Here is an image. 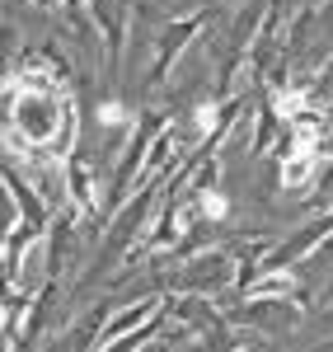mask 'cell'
Here are the masks:
<instances>
[{
	"instance_id": "obj_1",
	"label": "cell",
	"mask_w": 333,
	"mask_h": 352,
	"mask_svg": "<svg viewBox=\"0 0 333 352\" xmlns=\"http://www.w3.org/2000/svg\"><path fill=\"white\" fill-rule=\"evenodd\" d=\"M310 174H314V141H301L296 155L282 160V184H286V188H301Z\"/></svg>"
},
{
	"instance_id": "obj_3",
	"label": "cell",
	"mask_w": 333,
	"mask_h": 352,
	"mask_svg": "<svg viewBox=\"0 0 333 352\" xmlns=\"http://www.w3.org/2000/svg\"><path fill=\"white\" fill-rule=\"evenodd\" d=\"M216 118H221V113H216V104H202V109H197V132H211V127H216Z\"/></svg>"
},
{
	"instance_id": "obj_5",
	"label": "cell",
	"mask_w": 333,
	"mask_h": 352,
	"mask_svg": "<svg viewBox=\"0 0 333 352\" xmlns=\"http://www.w3.org/2000/svg\"><path fill=\"white\" fill-rule=\"evenodd\" d=\"M47 5H56V0H47Z\"/></svg>"
},
{
	"instance_id": "obj_4",
	"label": "cell",
	"mask_w": 333,
	"mask_h": 352,
	"mask_svg": "<svg viewBox=\"0 0 333 352\" xmlns=\"http://www.w3.org/2000/svg\"><path fill=\"white\" fill-rule=\"evenodd\" d=\"M99 122L117 127V122H127V109H117V104H104V109H99Z\"/></svg>"
},
{
	"instance_id": "obj_2",
	"label": "cell",
	"mask_w": 333,
	"mask_h": 352,
	"mask_svg": "<svg viewBox=\"0 0 333 352\" xmlns=\"http://www.w3.org/2000/svg\"><path fill=\"white\" fill-rule=\"evenodd\" d=\"M197 207H202V212H207V217H211V221H221V217H225V192L207 188V192H202V197H197Z\"/></svg>"
}]
</instances>
